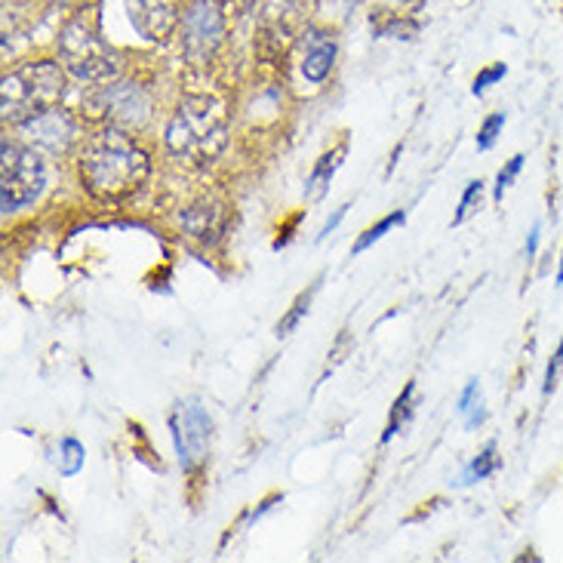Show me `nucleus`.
Returning a JSON list of instances; mask_svg holds the SVG:
<instances>
[{"instance_id":"obj_26","label":"nucleus","mask_w":563,"mask_h":563,"mask_svg":"<svg viewBox=\"0 0 563 563\" xmlns=\"http://www.w3.org/2000/svg\"><path fill=\"white\" fill-rule=\"evenodd\" d=\"M539 231H542V225H533L530 238H527V260H533L536 250H539Z\"/></svg>"},{"instance_id":"obj_16","label":"nucleus","mask_w":563,"mask_h":563,"mask_svg":"<svg viewBox=\"0 0 563 563\" xmlns=\"http://www.w3.org/2000/svg\"><path fill=\"white\" fill-rule=\"evenodd\" d=\"M318 289H320V277L311 284V287L305 289V292H299V299L292 302V308L287 311V318L277 323V335H280V339L292 333V330L302 323V318L308 314V308H311V302H314V296H318Z\"/></svg>"},{"instance_id":"obj_6","label":"nucleus","mask_w":563,"mask_h":563,"mask_svg":"<svg viewBox=\"0 0 563 563\" xmlns=\"http://www.w3.org/2000/svg\"><path fill=\"white\" fill-rule=\"evenodd\" d=\"M84 108L90 118L108 121V126H121V130H139L152 118V99L139 84L126 80H106L102 87L87 92Z\"/></svg>"},{"instance_id":"obj_3","label":"nucleus","mask_w":563,"mask_h":563,"mask_svg":"<svg viewBox=\"0 0 563 563\" xmlns=\"http://www.w3.org/2000/svg\"><path fill=\"white\" fill-rule=\"evenodd\" d=\"M65 96V75L56 62H29L3 77L0 111L3 123L22 126L31 118L56 108Z\"/></svg>"},{"instance_id":"obj_13","label":"nucleus","mask_w":563,"mask_h":563,"mask_svg":"<svg viewBox=\"0 0 563 563\" xmlns=\"http://www.w3.org/2000/svg\"><path fill=\"white\" fill-rule=\"evenodd\" d=\"M345 145H339V148H333L330 154H323L318 161V167H314V173L308 176V183H305V195L308 198H320L323 191H327V185H330V179L335 176V169L342 167V157H345Z\"/></svg>"},{"instance_id":"obj_27","label":"nucleus","mask_w":563,"mask_h":563,"mask_svg":"<svg viewBox=\"0 0 563 563\" xmlns=\"http://www.w3.org/2000/svg\"><path fill=\"white\" fill-rule=\"evenodd\" d=\"M563 284V253H561V268H558V287Z\"/></svg>"},{"instance_id":"obj_25","label":"nucleus","mask_w":563,"mask_h":563,"mask_svg":"<svg viewBox=\"0 0 563 563\" xmlns=\"http://www.w3.org/2000/svg\"><path fill=\"white\" fill-rule=\"evenodd\" d=\"M349 210H351L349 203H342V207H339V210H335V213L330 216L327 222H323V229H320V234H318V244H320V241H327V238H330V234H333V231L339 229V222L345 219V213H349Z\"/></svg>"},{"instance_id":"obj_12","label":"nucleus","mask_w":563,"mask_h":563,"mask_svg":"<svg viewBox=\"0 0 563 563\" xmlns=\"http://www.w3.org/2000/svg\"><path fill=\"white\" fill-rule=\"evenodd\" d=\"M335 53H339V46H335L333 34L308 31V37H305V56H302L305 80H311V84L327 80V75L333 71V65H335Z\"/></svg>"},{"instance_id":"obj_23","label":"nucleus","mask_w":563,"mask_h":563,"mask_svg":"<svg viewBox=\"0 0 563 563\" xmlns=\"http://www.w3.org/2000/svg\"><path fill=\"white\" fill-rule=\"evenodd\" d=\"M505 75H508V68H505L503 62H496V65H489V68H484L481 75L474 77L472 92H474V96H484V92H487L489 87H493V84H499V80H503Z\"/></svg>"},{"instance_id":"obj_14","label":"nucleus","mask_w":563,"mask_h":563,"mask_svg":"<svg viewBox=\"0 0 563 563\" xmlns=\"http://www.w3.org/2000/svg\"><path fill=\"white\" fill-rule=\"evenodd\" d=\"M459 412L465 416V426H468V431L487 419V410H484V397H481V385H477V379H472L468 385H465V391H462V397H459Z\"/></svg>"},{"instance_id":"obj_2","label":"nucleus","mask_w":563,"mask_h":563,"mask_svg":"<svg viewBox=\"0 0 563 563\" xmlns=\"http://www.w3.org/2000/svg\"><path fill=\"white\" fill-rule=\"evenodd\" d=\"M164 139L169 154L207 164L229 142V111L213 96H185L169 118Z\"/></svg>"},{"instance_id":"obj_17","label":"nucleus","mask_w":563,"mask_h":563,"mask_svg":"<svg viewBox=\"0 0 563 563\" xmlns=\"http://www.w3.org/2000/svg\"><path fill=\"white\" fill-rule=\"evenodd\" d=\"M84 459H87V453H84V446L75 438H62L59 453H56V468H59V474L75 477L84 468Z\"/></svg>"},{"instance_id":"obj_5","label":"nucleus","mask_w":563,"mask_h":563,"mask_svg":"<svg viewBox=\"0 0 563 563\" xmlns=\"http://www.w3.org/2000/svg\"><path fill=\"white\" fill-rule=\"evenodd\" d=\"M46 185V167L41 154L3 139V164H0V210L10 216L41 198Z\"/></svg>"},{"instance_id":"obj_18","label":"nucleus","mask_w":563,"mask_h":563,"mask_svg":"<svg viewBox=\"0 0 563 563\" xmlns=\"http://www.w3.org/2000/svg\"><path fill=\"white\" fill-rule=\"evenodd\" d=\"M404 222H407V213H404V210H397V213L385 216L382 222H376L373 229H366L364 234H361V238L354 241V253H364V250H369V246L376 244V241H382V238H385L388 231L397 229V225H404Z\"/></svg>"},{"instance_id":"obj_22","label":"nucleus","mask_w":563,"mask_h":563,"mask_svg":"<svg viewBox=\"0 0 563 563\" xmlns=\"http://www.w3.org/2000/svg\"><path fill=\"white\" fill-rule=\"evenodd\" d=\"M523 161H527L523 154H515V157H511V161H508V164H505V167L499 169V176H496V191H493V198H496V200L505 198V191H508V188L515 185V179H518V173H520V167H523Z\"/></svg>"},{"instance_id":"obj_11","label":"nucleus","mask_w":563,"mask_h":563,"mask_svg":"<svg viewBox=\"0 0 563 563\" xmlns=\"http://www.w3.org/2000/svg\"><path fill=\"white\" fill-rule=\"evenodd\" d=\"M183 225L200 244H216L225 231V203L216 198L195 200L183 213Z\"/></svg>"},{"instance_id":"obj_21","label":"nucleus","mask_w":563,"mask_h":563,"mask_svg":"<svg viewBox=\"0 0 563 563\" xmlns=\"http://www.w3.org/2000/svg\"><path fill=\"white\" fill-rule=\"evenodd\" d=\"M481 198H484V183H481V179H477V183H468L465 195H462V200H459V210L456 216H453V225H462V222L474 213V207L481 203Z\"/></svg>"},{"instance_id":"obj_9","label":"nucleus","mask_w":563,"mask_h":563,"mask_svg":"<svg viewBox=\"0 0 563 563\" xmlns=\"http://www.w3.org/2000/svg\"><path fill=\"white\" fill-rule=\"evenodd\" d=\"M126 19L145 41H164L183 22L179 0H123Z\"/></svg>"},{"instance_id":"obj_8","label":"nucleus","mask_w":563,"mask_h":563,"mask_svg":"<svg viewBox=\"0 0 563 563\" xmlns=\"http://www.w3.org/2000/svg\"><path fill=\"white\" fill-rule=\"evenodd\" d=\"M225 37V19L213 0H198L183 13V53L191 65H207Z\"/></svg>"},{"instance_id":"obj_24","label":"nucleus","mask_w":563,"mask_h":563,"mask_svg":"<svg viewBox=\"0 0 563 563\" xmlns=\"http://www.w3.org/2000/svg\"><path fill=\"white\" fill-rule=\"evenodd\" d=\"M561 369H563V342L554 351V357H551L549 369H545V385H542V395L549 397L554 388H558V379H561Z\"/></svg>"},{"instance_id":"obj_15","label":"nucleus","mask_w":563,"mask_h":563,"mask_svg":"<svg viewBox=\"0 0 563 563\" xmlns=\"http://www.w3.org/2000/svg\"><path fill=\"white\" fill-rule=\"evenodd\" d=\"M412 397H416V382H410V385L404 388V395L395 400V407H391V419H388V428H385V434H382V443L391 441L395 434H400V428L410 422Z\"/></svg>"},{"instance_id":"obj_10","label":"nucleus","mask_w":563,"mask_h":563,"mask_svg":"<svg viewBox=\"0 0 563 563\" xmlns=\"http://www.w3.org/2000/svg\"><path fill=\"white\" fill-rule=\"evenodd\" d=\"M29 142H34L37 148H46V152L62 154L71 148V142L77 139V123L68 111L62 108H49L44 114L31 118V121L22 123Z\"/></svg>"},{"instance_id":"obj_1","label":"nucleus","mask_w":563,"mask_h":563,"mask_svg":"<svg viewBox=\"0 0 563 563\" xmlns=\"http://www.w3.org/2000/svg\"><path fill=\"white\" fill-rule=\"evenodd\" d=\"M148 154L121 126H106L87 139L80 154V179L102 200H121L148 179Z\"/></svg>"},{"instance_id":"obj_7","label":"nucleus","mask_w":563,"mask_h":563,"mask_svg":"<svg viewBox=\"0 0 563 563\" xmlns=\"http://www.w3.org/2000/svg\"><path fill=\"white\" fill-rule=\"evenodd\" d=\"M173 428V443H176V456L185 472H195L198 465L210 456V443H213V419L200 400H183L176 404V412L169 419Z\"/></svg>"},{"instance_id":"obj_19","label":"nucleus","mask_w":563,"mask_h":563,"mask_svg":"<svg viewBox=\"0 0 563 563\" xmlns=\"http://www.w3.org/2000/svg\"><path fill=\"white\" fill-rule=\"evenodd\" d=\"M499 468V459H496V443H487L484 446V453L474 459L472 465L465 468L462 474V484H477V481H487L489 474Z\"/></svg>"},{"instance_id":"obj_20","label":"nucleus","mask_w":563,"mask_h":563,"mask_svg":"<svg viewBox=\"0 0 563 563\" xmlns=\"http://www.w3.org/2000/svg\"><path fill=\"white\" fill-rule=\"evenodd\" d=\"M505 126V114L503 111H496V114H489L487 121L481 123V130H477V148L481 152H489L493 145H496V139L503 133Z\"/></svg>"},{"instance_id":"obj_4","label":"nucleus","mask_w":563,"mask_h":563,"mask_svg":"<svg viewBox=\"0 0 563 563\" xmlns=\"http://www.w3.org/2000/svg\"><path fill=\"white\" fill-rule=\"evenodd\" d=\"M62 65L87 84H106L121 71L118 49L102 37V31L92 25L90 15H75L59 34Z\"/></svg>"}]
</instances>
